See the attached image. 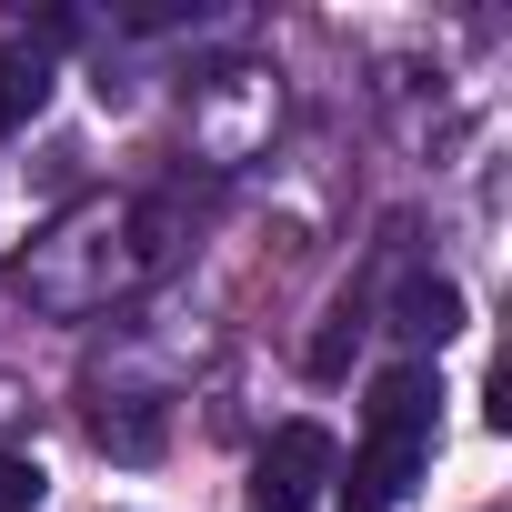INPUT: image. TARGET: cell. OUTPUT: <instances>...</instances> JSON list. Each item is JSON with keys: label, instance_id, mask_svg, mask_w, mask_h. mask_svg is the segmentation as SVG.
<instances>
[{"label": "cell", "instance_id": "3", "mask_svg": "<svg viewBox=\"0 0 512 512\" xmlns=\"http://www.w3.org/2000/svg\"><path fill=\"white\" fill-rule=\"evenodd\" d=\"M392 322L412 332V342H452L462 332V292L432 272V282H402V302H392Z\"/></svg>", "mask_w": 512, "mask_h": 512}, {"label": "cell", "instance_id": "2", "mask_svg": "<svg viewBox=\"0 0 512 512\" xmlns=\"http://www.w3.org/2000/svg\"><path fill=\"white\" fill-rule=\"evenodd\" d=\"M332 472H342V442H332L322 422H282V432L262 442V502H282V512L322 502Z\"/></svg>", "mask_w": 512, "mask_h": 512}, {"label": "cell", "instance_id": "4", "mask_svg": "<svg viewBox=\"0 0 512 512\" xmlns=\"http://www.w3.org/2000/svg\"><path fill=\"white\" fill-rule=\"evenodd\" d=\"M41 101H51V61L41 51H0V131L41 121Z\"/></svg>", "mask_w": 512, "mask_h": 512}, {"label": "cell", "instance_id": "1", "mask_svg": "<svg viewBox=\"0 0 512 512\" xmlns=\"http://www.w3.org/2000/svg\"><path fill=\"white\" fill-rule=\"evenodd\" d=\"M432 422H442V382L422 362H402V372L372 382V402H362V482L382 502L412 492V472L432 462Z\"/></svg>", "mask_w": 512, "mask_h": 512}, {"label": "cell", "instance_id": "6", "mask_svg": "<svg viewBox=\"0 0 512 512\" xmlns=\"http://www.w3.org/2000/svg\"><path fill=\"white\" fill-rule=\"evenodd\" d=\"M332 512H392V502H382V492H372V482H362V472H352V492H342V502H332Z\"/></svg>", "mask_w": 512, "mask_h": 512}, {"label": "cell", "instance_id": "5", "mask_svg": "<svg viewBox=\"0 0 512 512\" xmlns=\"http://www.w3.org/2000/svg\"><path fill=\"white\" fill-rule=\"evenodd\" d=\"M31 502H41V462L11 452V462H0V512H31Z\"/></svg>", "mask_w": 512, "mask_h": 512}]
</instances>
